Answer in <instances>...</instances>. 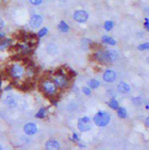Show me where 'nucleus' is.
<instances>
[{
  "mask_svg": "<svg viewBox=\"0 0 149 150\" xmlns=\"http://www.w3.org/2000/svg\"><path fill=\"white\" fill-rule=\"evenodd\" d=\"M97 59L102 62H112L118 57V53L115 50H100L96 54Z\"/></svg>",
  "mask_w": 149,
  "mask_h": 150,
  "instance_id": "1",
  "label": "nucleus"
},
{
  "mask_svg": "<svg viewBox=\"0 0 149 150\" xmlns=\"http://www.w3.org/2000/svg\"><path fill=\"white\" fill-rule=\"evenodd\" d=\"M93 121L97 126H105L110 121V115L109 113L105 111H99L93 117Z\"/></svg>",
  "mask_w": 149,
  "mask_h": 150,
  "instance_id": "2",
  "label": "nucleus"
},
{
  "mask_svg": "<svg viewBox=\"0 0 149 150\" xmlns=\"http://www.w3.org/2000/svg\"><path fill=\"white\" fill-rule=\"evenodd\" d=\"M78 128L82 132H87L92 128V122L88 116H84L78 120Z\"/></svg>",
  "mask_w": 149,
  "mask_h": 150,
  "instance_id": "3",
  "label": "nucleus"
},
{
  "mask_svg": "<svg viewBox=\"0 0 149 150\" xmlns=\"http://www.w3.org/2000/svg\"><path fill=\"white\" fill-rule=\"evenodd\" d=\"M10 72H11V75L13 76V78H14V79H21L23 74H24V69H23V67L22 65H20L18 64H15L11 68Z\"/></svg>",
  "mask_w": 149,
  "mask_h": 150,
  "instance_id": "4",
  "label": "nucleus"
},
{
  "mask_svg": "<svg viewBox=\"0 0 149 150\" xmlns=\"http://www.w3.org/2000/svg\"><path fill=\"white\" fill-rule=\"evenodd\" d=\"M73 19L79 23H83L88 19V14L84 10H78L73 14Z\"/></svg>",
  "mask_w": 149,
  "mask_h": 150,
  "instance_id": "5",
  "label": "nucleus"
},
{
  "mask_svg": "<svg viewBox=\"0 0 149 150\" xmlns=\"http://www.w3.org/2000/svg\"><path fill=\"white\" fill-rule=\"evenodd\" d=\"M54 81L56 86L59 87V88H65L68 86V80L66 79V77L64 74H59L55 75L54 78Z\"/></svg>",
  "mask_w": 149,
  "mask_h": 150,
  "instance_id": "6",
  "label": "nucleus"
},
{
  "mask_svg": "<svg viewBox=\"0 0 149 150\" xmlns=\"http://www.w3.org/2000/svg\"><path fill=\"white\" fill-rule=\"evenodd\" d=\"M23 130H24L25 134H27V135H33V134H35V133L37 132L38 128H37L35 124L30 122V123H27L24 125Z\"/></svg>",
  "mask_w": 149,
  "mask_h": 150,
  "instance_id": "7",
  "label": "nucleus"
},
{
  "mask_svg": "<svg viewBox=\"0 0 149 150\" xmlns=\"http://www.w3.org/2000/svg\"><path fill=\"white\" fill-rule=\"evenodd\" d=\"M43 90L44 91V93L47 94H53L55 93L56 85L50 81H45L43 83Z\"/></svg>",
  "mask_w": 149,
  "mask_h": 150,
  "instance_id": "8",
  "label": "nucleus"
},
{
  "mask_svg": "<svg viewBox=\"0 0 149 150\" xmlns=\"http://www.w3.org/2000/svg\"><path fill=\"white\" fill-rule=\"evenodd\" d=\"M43 22V19H42V17L40 16V15H33L31 18V20H30V26H31L32 28H37L39 27L41 23Z\"/></svg>",
  "mask_w": 149,
  "mask_h": 150,
  "instance_id": "9",
  "label": "nucleus"
},
{
  "mask_svg": "<svg viewBox=\"0 0 149 150\" xmlns=\"http://www.w3.org/2000/svg\"><path fill=\"white\" fill-rule=\"evenodd\" d=\"M115 79H116V74L114 70L108 69L105 71L103 74V79L105 80V82L111 83V82H114Z\"/></svg>",
  "mask_w": 149,
  "mask_h": 150,
  "instance_id": "10",
  "label": "nucleus"
},
{
  "mask_svg": "<svg viewBox=\"0 0 149 150\" xmlns=\"http://www.w3.org/2000/svg\"><path fill=\"white\" fill-rule=\"evenodd\" d=\"M45 148L48 150H57L59 149V144L56 140H49L45 144Z\"/></svg>",
  "mask_w": 149,
  "mask_h": 150,
  "instance_id": "11",
  "label": "nucleus"
},
{
  "mask_svg": "<svg viewBox=\"0 0 149 150\" xmlns=\"http://www.w3.org/2000/svg\"><path fill=\"white\" fill-rule=\"evenodd\" d=\"M117 89H118V91L119 93H128L130 91V87H129V84H127L126 83L121 82V83H119L118 86H117Z\"/></svg>",
  "mask_w": 149,
  "mask_h": 150,
  "instance_id": "12",
  "label": "nucleus"
},
{
  "mask_svg": "<svg viewBox=\"0 0 149 150\" xmlns=\"http://www.w3.org/2000/svg\"><path fill=\"white\" fill-rule=\"evenodd\" d=\"M5 103L7 106H8L10 108H13L17 106V102L16 99L13 96H8L5 99Z\"/></svg>",
  "mask_w": 149,
  "mask_h": 150,
  "instance_id": "13",
  "label": "nucleus"
},
{
  "mask_svg": "<svg viewBox=\"0 0 149 150\" xmlns=\"http://www.w3.org/2000/svg\"><path fill=\"white\" fill-rule=\"evenodd\" d=\"M102 41L105 44L110 45H114L116 44V41L114 40V38H112L110 36H107V35L102 36Z\"/></svg>",
  "mask_w": 149,
  "mask_h": 150,
  "instance_id": "14",
  "label": "nucleus"
},
{
  "mask_svg": "<svg viewBox=\"0 0 149 150\" xmlns=\"http://www.w3.org/2000/svg\"><path fill=\"white\" fill-rule=\"evenodd\" d=\"M58 28L62 32H67V31H68V29H69V27H68V25L64 21H62V22H59V24L58 26Z\"/></svg>",
  "mask_w": 149,
  "mask_h": 150,
  "instance_id": "15",
  "label": "nucleus"
},
{
  "mask_svg": "<svg viewBox=\"0 0 149 150\" xmlns=\"http://www.w3.org/2000/svg\"><path fill=\"white\" fill-rule=\"evenodd\" d=\"M108 105L113 110H117L119 108V103L115 99H111L110 102H108Z\"/></svg>",
  "mask_w": 149,
  "mask_h": 150,
  "instance_id": "16",
  "label": "nucleus"
},
{
  "mask_svg": "<svg viewBox=\"0 0 149 150\" xmlns=\"http://www.w3.org/2000/svg\"><path fill=\"white\" fill-rule=\"evenodd\" d=\"M88 85H89L92 88L96 89L100 86V83H99V81H97V79H91L88 82Z\"/></svg>",
  "mask_w": 149,
  "mask_h": 150,
  "instance_id": "17",
  "label": "nucleus"
},
{
  "mask_svg": "<svg viewBox=\"0 0 149 150\" xmlns=\"http://www.w3.org/2000/svg\"><path fill=\"white\" fill-rule=\"evenodd\" d=\"M45 114H46V109L44 108V107H42V108H40L38 110V112L35 115V117L36 118H44V116H45Z\"/></svg>",
  "mask_w": 149,
  "mask_h": 150,
  "instance_id": "18",
  "label": "nucleus"
},
{
  "mask_svg": "<svg viewBox=\"0 0 149 150\" xmlns=\"http://www.w3.org/2000/svg\"><path fill=\"white\" fill-rule=\"evenodd\" d=\"M118 110V115L120 118H125L127 115V111L124 107H119L117 109Z\"/></svg>",
  "mask_w": 149,
  "mask_h": 150,
  "instance_id": "19",
  "label": "nucleus"
},
{
  "mask_svg": "<svg viewBox=\"0 0 149 150\" xmlns=\"http://www.w3.org/2000/svg\"><path fill=\"white\" fill-rule=\"evenodd\" d=\"M114 27V22L111 21H106L104 24V27L106 31H110Z\"/></svg>",
  "mask_w": 149,
  "mask_h": 150,
  "instance_id": "20",
  "label": "nucleus"
},
{
  "mask_svg": "<svg viewBox=\"0 0 149 150\" xmlns=\"http://www.w3.org/2000/svg\"><path fill=\"white\" fill-rule=\"evenodd\" d=\"M149 49V42H146V43H143V44L139 45L138 46V50H148Z\"/></svg>",
  "mask_w": 149,
  "mask_h": 150,
  "instance_id": "21",
  "label": "nucleus"
},
{
  "mask_svg": "<svg viewBox=\"0 0 149 150\" xmlns=\"http://www.w3.org/2000/svg\"><path fill=\"white\" fill-rule=\"evenodd\" d=\"M47 32H48V29L44 27V28H42L41 30H40L39 31V32H38V36H39V37H42V36H44V35H46Z\"/></svg>",
  "mask_w": 149,
  "mask_h": 150,
  "instance_id": "22",
  "label": "nucleus"
},
{
  "mask_svg": "<svg viewBox=\"0 0 149 150\" xmlns=\"http://www.w3.org/2000/svg\"><path fill=\"white\" fill-rule=\"evenodd\" d=\"M9 43H10V40H4L3 43L0 44V50H4V49L6 48L7 46H8Z\"/></svg>",
  "mask_w": 149,
  "mask_h": 150,
  "instance_id": "23",
  "label": "nucleus"
},
{
  "mask_svg": "<svg viewBox=\"0 0 149 150\" xmlns=\"http://www.w3.org/2000/svg\"><path fill=\"white\" fill-rule=\"evenodd\" d=\"M83 92L84 94H86L87 96H89V95H91V89L88 88V87H84L83 88Z\"/></svg>",
  "mask_w": 149,
  "mask_h": 150,
  "instance_id": "24",
  "label": "nucleus"
},
{
  "mask_svg": "<svg viewBox=\"0 0 149 150\" xmlns=\"http://www.w3.org/2000/svg\"><path fill=\"white\" fill-rule=\"evenodd\" d=\"M43 0H30V3L33 5H39L42 3Z\"/></svg>",
  "mask_w": 149,
  "mask_h": 150,
  "instance_id": "25",
  "label": "nucleus"
},
{
  "mask_svg": "<svg viewBox=\"0 0 149 150\" xmlns=\"http://www.w3.org/2000/svg\"><path fill=\"white\" fill-rule=\"evenodd\" d=\"M144 27H145V28L148 30V31H149V19L148 18H145Z\"/></svg>",
  "mask_w": 149,
  "mask_h": 150,
  "instance_id": "26",
  "label": "nucleus"
},
{
  "mask_svg": "<svg viewBox=\"0 0 149 150\" xmlns=\"http://www.w3.org/2000/svg\"><path fill=\"white\" fill-rule=\"evenodd\" d=\"M4 27V21L2 18H0V30H2Z\"/></svg>",
  "mask_w": 149,
  "mask_h": 150,
  "instance_id": "27",
  "label": "nucleus"
},
{
  "mask_svg": "<svg viewBox=\"0 0 149 150\" xmlns=\"http://www.w3.org/2000/svg\"><path fill=\"white\" fill-rule=\"evenodd\" d=\"M73 139H74V140H78L79 139L78 137V134H77L76 133L73 134Z\"/></svg>",
  "mask_w": 149,
  "mask_h": 150,
  "instance_id": "28",
  "label": "nucleus"
},
{
  "mask_svg": "<svg viewBox=\"0 0 149 150\" xmlns=\"http://www.w3.org/2000/svg\"><path fill=\"white\" fill-rule=\"evenodd\" d=\"M145 122H146V125H147L149 127V116L147 118V119H146V121H145Z\"/></svg>",
  "mask_w": 149,
  "mask_h": 150,
  "instance_id": "29",
  "label": "nucleus"
},
{
  "mask_svg": "<svg viewBox=\"0 0 149 150\" xmlns=\"http://www.w3.org/2000/svg\"><path fill=\"white\" fill-rule=\"evenodd\" d=\"M5 35V34L4 32H2V31H0V38H3L4 36Z\"/></svg>",
  "mask_w": 149,
  "mask_h": 150,
  "instance_id": "30",
  "label": "nucleus"
},
{
  "mask_svg": "<svg viewBox=\"0 0 149 150\" xmlns=\"http://www.w3.org/2000/svg\"><path fill=\"white\" fill-rule=\"evenodd\" d=\"M147 62H148V64H149V56H148V59H147Z\"/></svg>",
  "mask_w": 149,
  "mask_h": 150,
  "instance_id": "31",
  "label": "nucleus"
},
{
  "mask_svg": "<svg viewBox=\"0 0 149 150\" xmlns=\"http://www.w3.org/2000/svg\"><path fill=\"white\" fill-rule=\"evenodd\" d=\"M3 149V147H2V146L0 145V150H2Z\"/></svg>",
  "mask_w": 149,
  "mask_h": 150,
  "instance_id": "32",
  "label": "nucleus"
}]
</instances>
